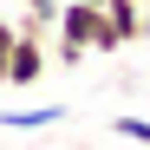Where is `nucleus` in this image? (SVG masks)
Returning a JSON list of instances; mask_svg holds the SVG:
<instances>
[{"label":"nucleus","instance_id":"obj_1","mask_svg":"<svg viewBox=\"0 0 150 150\" xmlns=\"http://www.w3.org/2000/svg\"><path fill=\"white\" fill-rule=\"evenodd\" d=\"M85 52H117V33H111L105 7L65 0V13H59V65H79Z\"/></svg>","mask_w":150,"mask_h":150},{"label":"nucleus","instance_id":"obj_7","mask_svg":"<svg viewBox=\"0 0 150 150\" xmlns=\"http://www.w3.org/2000/svg\"><path fill=\"white\" fill-rule=\"evenodd\" d=\"M144 39H150V7H144Z\"/></svg>","mask_w":150,"mask_h":150},{"label":"nucleus","instance_id":"obj_3","mask_svg":"<svg viewBox=\"0 0 150 150\" xmlns=\"http://www.w3.org/2000/svg\"><path fill=\"white\" fill-rule=\"evenodd\" d=\"M105 20H111L117 46H137L144 39V0H105Z\"/></svg>","mask_w":150,"mask_h":150},{"label":"nucleus","instance_id":"obj_5","mask_svg":"<svg viewBox=\"0 0 150 150\" xmlns=\"http://www.w3.org/2000/svg\"><path fill=\"white\" fill-rule=\"evenodd\" d=\"M111 131H117V137H131V144H144V150H150V117H111Z\"/></svg>","mask_w":150,"mask_h":150},{"label":"nucleus","instance_id":"obj_4","mask_svg":"<svg viewBox=\"0 0 150 150\" xmlns=\"http://www.w3.org/2000/svg\"><path fill=\"white\" fill-rule=\"evenodd\" d=\"M65 117V105H46V111H7L0 124H7V131H46V124H59Z\"/></svg>","mask_w":150,"mask_h":150},{"label":"nucleus","instance_id":"obj_2","mask_svg":"<svg viewBox=\"0 0 150 150\" xmlns=\"http://www.w3.org/2000/svg\"><path fill=\"white\" fill-rule=\"evenodd\" d=\"M46 20L39 13H26L20 20V39H13V65H7V85H33L39 72H46Z\"/></svg>","mask_w":150,"mask_h":150},{"label":"nucleus","instance_id":"obj_8","mask_svg":"<svg viewBox=\"0 0 150 150\" xmlns=\"http://www.w3.org/2000/svg\"><path fill=\"white\" fill-rule=\"evenodd\" d=\"M85 7H105V0H85Z\"/></svg>","mask_w":150,"mask_h":150},{"label":"nucleus","instance_id":"obj_6","mask_svg":"<svg viewBox=\"0 0 150 150\" xmlns=\"http://www.w3.org/2000/svg\"><path fill=\"white\" fill-rule=\"evenodd\" d=\"M13 39H20V26L0 20V85H7V65H13Z\"/></svg>","mask_w":150,"mask_h":150}]
</instances>
